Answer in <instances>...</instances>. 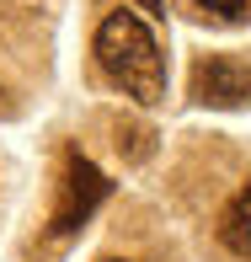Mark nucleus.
<instances>
[{"label": "nucleus", "mask_w": 251, "mask_h": 262, "mask_svg": "<svg viewBox=\"0 0 251 262\" xmlns=\"http://www.w3.org/2000/svg\"><path fill=\"white\" fill-rule=\"evenodd\" d=\"M91 54H97L102 75L112 80L123 97H134L145 107L166 97V59H161V43H155L150 21L139 16V11H112L97 27Z\"/></svg>", "instance_id": "1"}, {"label": "nucleus", "mask_w": 251, "mask_h": 262, "mask_svg": "<svg viewBox=\"0 0 251 262\" xmlns=\"http://www.w3.org/2000/svg\"><path fill=\"white\" fill-rule=\"evenodd\" d=\"M107 193H112V182H107L97 166H91L86 156H70V161H64V182H59V204H54V225H49V230H54V235H75L80 225L107 204Z\"/></svg>", "instance_id": "2"}, {"label": "nucleus", "mask_w": 251, "mask_h": 262, "mask_svg": "<svg viewBox=\"0 0 251 262\" xmlns=\"http://www.w3.org/2000/svg\"><path fill=\"white\" fill-rule=\"evenodd\" d=\"M193 97L203 107H246L251 102V59H241V54H203L193 64Z\"/></svg>", "instance_id": "3"}, {"label": "nucleus", "mask_w": 251, "mask_h": 262, "mask_svg": "<svg viewBox=\"0 0 251 262\" xmlns=\"http://www.w3.org/2000/svg\"><path fill=\"white\" fill-rule=\"evenodd\" d=\"M219 246H224V252H235V257H251V182H246L241 193L224 204V214H219Z\"/></svg>", "instance_id": "4"}, {"label": "nucleus", "mask_w": 251, "mask_h": 262, "mask_svg": "<svg viewBox=\"0 0 251 262\" xmlns=\"http://www.w3.org/2000/svg\"><path fill=\"white\" fill-rule=\"evenodd\" d=\"M198 11H209V16H219V21H246L251 16V0H193Z\"/></svg>", "instance_id": "5"}, {"label": "nucleus", "mask_w": 251, "mask_h": 262, "mask_svg": "<svg viewBox=\"0 0 251 262\" xmlns=\"http://www.w3.org/2000/svg\"><path fill=\"white\" fill-rule=\"evenodd\" d=\"M139 11L145 16H166V0H139Z\"/></svg>", "instance_id": "6"}, {"label": "nucleus", "mask_w": 251, "mask_h": 262, "mask_svg": "<svg viewBox=\"0 0 251 262\" xmlns=\"http://www.w3.org/2000/svg\"><path fill=\"white\" fill-rule=\"evenodd\" d=\"M107 262H123V257H107Z\"/></svg>", "instance_id": "7"}]
</instances>
